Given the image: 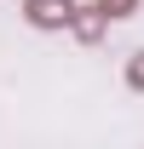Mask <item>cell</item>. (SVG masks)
<instances>
[{
	"label": "cell",
	"instance_id": "1",
	"mask_svg": "<svg viewBox=\"0 0 144 149\" xmlns=\"http://www.w3.org/2000/svg\"><path fill=\"white\" fill-rule=\"evenodd\" d=\"M69 0H29V23L35 29H58V23H69Z\"/></svg>",
	"mask_w": 144,
	"mask_h": 149
},
{
	"label": "cell",
	"instance_id": "2",
	"mask_svg": "<svg viewBox=\"0 0 144 149\" xmlns=\"http://www.w3.org/2000/svg\"><path fill=\"white\" fill-rule=\"evenodd\" d=\"M98 6H104V17H133L138 0H98Z\"/></svg>",
	"mask_w": 144,
	"mask_h": 149
},
{
	"label": "cell",
	"instance_id": "3",
	"mask_svg": "<svg viewBox=\"0 0 144 149\" xmlns=\"http://www.w3.org/2000/svg\"><path fill=\"white\" fill-rule=\"evenodd\" d=\"M127 80H133V86H144V52H133V69H127Z\"/></svg>",
	"mask_w": 144,
	"mask_h": 149
}]
</instances>
